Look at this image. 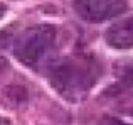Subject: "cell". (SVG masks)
Wrapping results in <instances>:
<instances>
[{"mask_svg":"<svg viewBox=\"0 0 133 125\" xmlns=\"http://www.w3.org/2000/svg\"><path fill=\"white\" fill-rule=\"evenodd\" d=\"M0 125H10L9 118H5V117H0Z\"/></svg>","mask_w":133,"mask_h":125,"instance_id":"9c48e42d","label":"cell"},{"mask_svg":"<svg viewBox=\"0 0 133 125\" xmlns=\"http://www.w3.org/2000/svg\"><path fill=\"white\" fill-rule=\"evenodd\" d=\"M72 5L79 17L91 22L113 19L127 10L125 0H74Z\"/></svg>","mask_w":133,"mask_h":125,"instance_id":"3957f363","label":"cell"},{"mask_svg":"<svg viewBox=\"0 0 133 125\" xmlns=\"http://www.w3.org/2000/svg\"><path fill=\"white\" fill-rule=\"evenodd\" d=\"M98 66L88 58H68L49 69V81L62 96L79 100L94 85Z\"/></svg>","mask_w":133,"mask_h":125,"instance_id":"6da1fadb","label":"cell"},{"mask_svg":"<svg viewBox=\"0 0 133 125\" xmlns=\"http://www.w3.org/2000/svg\"><path fill=\"white\" fill-rule=\"evenodd\" d=\"M5 10H7V7L3 5V3H0V19H2V17L5 15Z\"/></svg>","mask_w":133,"mask_h":125,"instance_id":"ba28073f","label":"cell"},{"mask_svg":"<svg viewBox=\"0 0 133 125\" xmlns=\"http://www.w3.org/2000/svg\"><path fill=\"white\" fill-rule=\"evenodd\" d=\"M5 69H7V61L0 58V76L3 74V71H5Z\"/></svg>","mask_w":133,"mask_h":125,"instance_id":"52a82bcc","label":"cell"},{"mask_svg":"<svg viewBox=\"0 0 133 125\" xmlns=\"http://www.w3.org/2000/svg\"><path fill=\"white\" fill-rule=\"evenodd\" d=\"M104 39L115 49H130V47H133V15L110 26V29L104 34Z\"/></svg>","mask_w":133,"mask_h":125,"instance_id":"277c9868","label":"cell"},{"mask_svg":"<svg viewBox=\"0 0 133 125\" xmlns=\"http://www.w3.org/2000/svg\"><path fill=\"white\" fill-rule=\"evenodd\" d=\"M103 125H128V123H125L120 118H115V117H106L103 120Z\"/></svg>","mask_w":133,"mask_h":125,"instance_id":"8992f818","label":"cell"},{"mask_svg":"<svg viewBox=\"0 0 133 125\" xmlns=\"http://www.w3.org/2000/svg\"><path fill=\"white\" fill-rule=\"evenodd\" d=\"M54 39L56 30L52 26L41 24V26L29 27L17 37L14 53L17 59L25 66H36L52 47Z\"/></svg>","mask_w":133,"mask_h":125,"instance_id":"7a4b0ae2","label":"cell"},{"mask_svg":"<svg viewBox=\"0 0 133 125\" xmlns=\"http://www.w3.org/2000/svg\"><path fill=\"white\" fill-rule=\"evenodd\" d=\"M121 81L127 83L128 86H133V68H128L127 71L123 73V76H121Z\"/></svg>","mask_w":133,"mask_h":125,"instance_id":"5b68a950","label":"cell"}]
</instances>
